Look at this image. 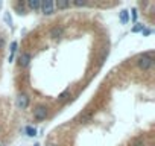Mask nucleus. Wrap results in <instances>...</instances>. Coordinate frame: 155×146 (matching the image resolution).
Listing matches in <instances>:
<instances>
[{
	"mask_svg": "<svg viewBox=\"0 0 155 146\" xmlns=\"http://www.w3.org/2000/svg\"><path fill=\"white\" fill-rule=\"evenodd\" d=\"M5 47V38L2 37V35H0V50H2Z\"/></svg>",
	"mask_w": 155,
	"mask_h": 146,
	"instance_id": "nucleus-17",
	"label": "nucleus"
},
{
	"mask_svg": "<svg viewBox=\"0 0 155 146\" xmlns=\"http://www.w3.org/2000/svg\"><path fill=\"white\" fill-rule=\"evenodd\" d=\"M152 64H153V59H152L150 55H141V56H138V59H137V65H138V68H141V70H149V68L152 67Z\"/></svg>",
	"mask_w": 155,
	"mask_h": 146,
	"instance_id": "nucleus-1",
	"label": "nucleus"
},
{
	"mask_svg": "<svg viewBox=\"0 0 155 146\" xmlns=\"http://www.w3.org/2000/svg\"><path fill=\"white\" fill-rule=\"evenodd\" d=\"M46 146H58V144H56V143H53V141H49Z\"/></svg>",
	"mask_w": 155,
	"mask_h": 146,
	"instance_id": "nucleus-20",
	"label": "nucleus"
},
{
	"mask_svg": "<svg viewBox=\"0 0 155 146\" xmlns=\"http://www.w3.org/2000/svg\"><path fill=\"white\" fill-rule=\"evenodd\" d=\"M34 146H40V144H34Z\"/></svg>",
	"mask_w": 155,
	"mask_h": 146,
	"instance_id": "nucleus-21",
	"label": "nucleus"
},
{
	"mask_svg": "<svg viewBox=\"0 0 155 146\" xmlns=\"http://www.w3.org/2000/svg\"><path fill=\"white\" fill-rule=\"evenodd\" d=\"M90 117H91V114H90V113H87V114H81L79 122H81V123H85L87 120H90Z\"/></svg>",
	"mask_w": 155,
	"mask_h": 146,
	"instance_id": "nucleus-13",
	"label": "nucleus"
},
{
	"mask_svg": "<svg viewBox=\"0 0 155 146\" xmlns=\"http://www.w3.org/2000/svg\"><path fill=\"white\" fill-rule=\"evenodd\" d=\"M17 107L20 108V110H25V108H28L29 107V98H28V95H25V93H20L18 96H17Z\"/></svg>",
	"mask_w": 155,
	"mask_h": 146,
	"instance_id": "nucleus-4",
	"label": "nucleus"
},
{
	"mask_svg": "<svg viewBox=\"0 0 155 146\" xmlns=\"http://www.w3.org/2000/svg\"><path fill=\"white\" fill-rule=\"evenodd\" d=\"M134 32H138V31H143V26H135L134 29H132Z\"/></svg>",
	"mask_w": 155,
	"mask_h": 146,
	"instance_id": "nucleus-18",
	"label": "nucleus"
},
{
	"mask_svg": "<svg viewBox=\"0 0 155 146\" xmlns=\"http://www.w3.org/2000/svg\"><path fill=\"white\" fill-rule=\"evenodd\" d=\"M31 59H32L31 53L25 52V53H21V55H20V58H18V65H20V67H28V65H29V62H31Z\"/></svg>",
	"mask_w": 155,
	"mask_h": 146,
	"instance_id": "nucleus-5",
	"label": "nucleus"
},
{
	"mask_svg": "<svg viewBox=\"0 0 155 146\" xmlns=\"http://www.w3.org/2000/svg\"><path fill=\"white\" fill-rule=\"evenodd\" d=\"M5 22H6L8 25H12V20H11V15H9V14H5Z\"/></svg>",
	"mask_w": 155,
	"mask_h": 146,
	"instance_id": "nucleus-16",
	"label": "nucleus"
},
{
	"mask_svg": "<svg viewBox=\"0 0 155 146\" xmlns=\"http://www.w3.org/2000/svg\"><path fill=\"white\" fill-rule=\"evenodd\" d=\"M70 98V90H64L59 96H58V102H65Z\"/></svg>",
	"mask_w": 155,
	"mask_h": 146,
	"instance_id": "nucleus-10",
	"label": "nucleus"
},
{
	"mask_svg": "<svg viewBox=\"0 0 155 146\" xmlns=\"http://www.w3.org/2000/svg\"><path fill=\"white\" fill-rule=\"evenodd\" d=\"M132 20H134V22L137 20V11H135V9L132 11Z\"/></svg>",
	"mask_w": 155,
	"mask_h": 146,
	"instance_id": "nucleus-19",
	"label": "nucleus"
},
{
	"mask_svg": "<svg viewBox=\"0 0 155 146\" xmlns=\"http://www.w3.org/2000/svg\"><path fill=\"white\" fill-rule=\"evenodd\" d=\"M70 5H73V6H78V8H81V6H87V5H90L88 2H81V0H73V2L70 3Z\"/></svg>",
	"mask_w": 155,
	"mask_h": 146,
	"instance_id": "nucleus-12",
	"label": "nucleus"
},
{
	"mask_svg": "<svg viewBox=\"0 0 155 146\" xmlns=\"http://www.w3.org/2000/svg\"><path fill=\"white\" fill-rule=\"evenodd\" d=\"M131 146H143V140L141 138H137V140H134L131 143Z\"/></svg>",
	"mask_w": 155,
	"mask_h": 146,
	"instance_id": "nucleus-15",
	"label": "nucleus"
},
{
	"mask_svg": "<svg viewBox=\"0 0 155 146\" xmlns=\"http://www.w3.org/2000/svg\"><path fill=\"white\" fill-rule=\"evenodd\" d=\"M25 6H26V3L25 2H21V0H20V2H17L15 3V11H17V14H25Z\"/></svg>",
	"mask_w": 155,
	"mask_h": 146,
	"instance_id": "nucleus-9",
	"label": "nucleus"
},
{
	"mask_svg": "<svg viewBox=\"0 0 155 146\" xmlns=\"http://www.w3.org/2000/svg\"><path fill=\"white\" fill-rule=\"evenodd\" d=\"M26 6L31 11H34V12H40V9H41V0H29V2L26 3Z\"/></svg>",
	"mask_w": 155,
	"mask_h": 146,
	"instance_id": "nucleus-6",
	"label": "nucleus"
},
{
	"mask_svg": "<svg viewBox=\"0 0 155 146\" xmlns=\"http://www.w3.org/2000/svg\"><path fill=\"white\" fill-rule=\"evenodd\" d=\"M47 107L46 105H38V107H35L34 108V117L37 119V120H44L46 117H47Z\"/></svg>",
	"mask_w": 155,
	"mask_h": 146,
	"instance_id": "nucleus-3",
	"label": "nucleus"
},
{
	"mask_svg": "<svg viewBox=\"0 0 155 146\" xmlns=\"http://www.w3.org/2000/svg\"><path fill=\"white\" fill-rule=\"evenodd\" d=\"M53 3H55V9H58V11L68 9V8L71 6L68 0H56V2H53Z\"/></svg>",
	"mask_w": 155,
	"mask_h": 146,
	"instance_id": "nucleus-7",
	"label": "nucleus"
},
{
	"mask_svg": "<svg viewBox=\"0 0 155 146\" xmlns=\"http://www.w3.org/2000/svg\"><path fill=\"white\" fill-rule=\"evenodd\" d=\"M128 20H129V15H128V11H126V9H123V11H120V22H122L123 25H126V23H128Z\"/></svg>",
	"mask_w": 155,
	"mask_h": 146,
	"instance_id": "nucleus-11",
	"label": "nucleus"
},
{
	"mask_svg": "<svg viewBox=\"0 0 155 146\" xmlns=\"http://www.w3.org/2000/svg\"><path fill=\"white\" fill-rule=\"evenodd\" d=\"M62 34H64V31H62V28H53L52 31H50V38H53V40H58V38H61L62 37Z\"/></svg>",
	"mask_w": 155,
	"mask_h": 146,
	"instance_id": "nucleus-8",
	"label": "nucleus"
},
{
	"mask_svg": "<svg viewBox=\"0 0 155 146\" xmlns=\"http://www.w3.org/2000/svg\"><path fill=\"white\" fill-rule=\"evenodd\" d=\"M44 15H52L55 14V3L52 2V0H46V2H41V9H40Z\"/></svg>",
	"mask_w": 155,
	"mask_h": 146,
	"instance_id": "nucleus-2",
	"label": "nucleus"
},
{
	"mask_svg": "<svg viewBox=\"0 0 155 146\" xmlns=\"http://www.w3.org/2000/svg\"><path fill=\"white\" fill-rule=\"evenodd\" d=\"M26 134H28L29 137H34V135H37V129H35V128L28 126V128H26Z\"/></svg>",
	"mask_w": 155,
	"mask_h": 146,
	"instance_id": "nucleus-14",
	"label": "nucleus"
}]
</instances>
